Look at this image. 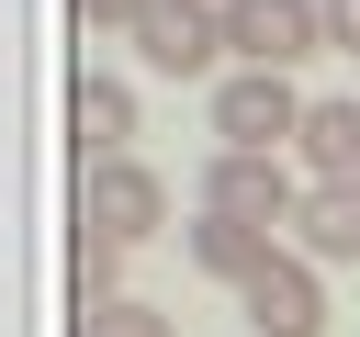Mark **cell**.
<instances>
[{
	"label": "cell",
	"instance_id": "1",
	"mask_svg": "<svg viewBox=\"0 0 360 337\" xmlns=\"http://www.w3.org/2000/svg\"><path fill=\"white\" fill-rule=\"evenodd\" d=\"M292 135H304V90H292L281 67H225V79H214V146L281 157Z\"/></svg>",
	"mask_w": 360,
	"mask_h": 337
},
{
	"label": "cell",
	"instance_id": "2",
	"mask_svg": "<svg viewBox=\"0 0 360 337\" xmlns=\"http://www.w3.org/2000/svg\"><path fill=\"white\" fill-rule=\"evenodd\" d=\"M225 11V56L236 67H304V56H326V0H214Z\"/></svg>",
	"mask_w": 360,
	"mask_h": 337
},
{
	"label": "cell",
	"instance_id": "3",
	"mask_svg": "<svg viewBox=\"0 0 360 337\" xmlns=\"http://www.w3.org/2000/svg\"><path fill=\"white\" fill-rule=\"evenodd\" d=\"M79 225H101V236L146 247V236L169 225V180H158L146 157H101V168H79Z\"/></svg>",
	"mask_w": 360,
	"mask_h": 337
},
{
	"label": "cell",
	"instance_id": "4",
	"mask_svg": "<svg viewBox=\"0 0 360 337\" xmlns=\"http://www.w3.org/2000/svg\"><path fill=\"white\" fill-rule=\"evenodd\" d=\"M292 202H304V180H292V157H236V146H214V168H202V213H236V225H292Z\"/></svg>",
	"mask_w": 360,
	"mask_h": 337
},
{
	"label": "cell",
	"instance_id": "5",
	"mask_svg": "<svg viewBox=\"0 0 360 337\" xmlns=\"http://www.w3.org/2000/svg\"><path fill=\"white\" fill-rule=\"evenodd\" d=\"M135 56H146L158 79H202V67L225 56V11H214V0H158V11L135 22Z\"/></svg>",
	"mask_w": 360,
	"mask_h": 337
},
{
	"label": "cell",
	"instance_id": "6",
	"mask_svg": "<svg viewBox=\"0 0 360 337\" xmlns=\"http://www.w3.org/2000/svg\"><path fill=\"white\" fill-rule=\"evenodd\" d=\"M68 146H79V168L135 157V90H124L112 67H79V90H68Z\"/></svg>",
	"mask_w": 360,
	"mask_h": 337
},
{
	"label": "cell",
	"instance_id": "7",
	"mask_svg": "<svg viewBox=\"0 0 360 337\" xmlns=\"http://www.w3.org/2000/svg\"><path fill=\"white\" fill-rule=\"evenodd\" d=\"M236 303H248V326H259V337H315V326H326V281H315V258H292V247H281Z\"/></svg>",
	"mask_w": 360,
	"mask_h": 337
},
{
	"label": "cell",
	"instance_id": "8",
	"mask_svg": "<svg viewBox=\"0 0 360 337\" xmlns=\"http://www.w3.org/2000/svg\"><path fill=\"white\" fill-rule=\"evenodd\" d=\"M281 247L292 258H360V180H304V202H292V225H281Z\"/></svg>",
	"mask_w": 360,
	"mask_h": 337
},
{
	"label": "cell",
	"instance_id": "9",
	"mask_svg": "<svg viewBox=\"0 0 360 337\" xmlns=\"http://www.w3.org/2000/svg\"><path fill=\"white\" fill-rule=\"evenodd\" d=\"M180 247H191V270H202V281H225V292H248V281L281 258V236H270V225H236V213H202Z\"/></svg>",
	"mask_w": 360,
	"mask_h": 337
},
{
	"label": "cell",
	"instance_id": "10",
	"mask_svg": "<svg viewBox=\"0 0 360 337\" xmlns=\"http://www.w3.org/2000/svg\"><path fill=\"white\" fill-rule=\"evenodd\" d=\"M292 157H304L315 180H360V101H304Z\"/></svg>",
	"mask_w": 360,
	"mask_h": 337
},
{
	"label": "cell",
	"instance_id": "11",
	"mask_svg": "<svg viewBox=\"0 0 360 337\" xmlns=\"http://www.w3.org/2000/svg\"><path fill=\"white\" fill-rule=\"evenodd\" d=\"M68 292H79V303H112V292H124V236H101V225L68 213Z\"/></svg>",
	"mask_w": 360,
	"mask_h": 337
},
{
	"label": "cell",
	"instance_id": "12",
	"mask_svg": "<svg viewBox=\"0 0 360 337\" xmlns=\"http://www.w3.org/2000/svg\"><path fill=\"white\" fill-rule=\"evenodd\" d=\"M68 337H180L158 303H135V292H112V303H79L68 315Z\"/></svg>",
	"mask_w": 360,
	"mask_h": 337
},
{
	"label": "cell",
	"instance_id": "13",
	"mask_svg": "<svg viewBox=\"0 0 360 337\" xmlns=\"http://www.w3.org/2000/svg\"><path fill=\"white\" fill-rule=\"evenodd\" d=\"M158 0H79V34H135Z\"/></svg>",
	"mask_w": 360,
	"mask_h": 337
},
{
	"label": "cell",
	"instance_id": "14",
	"mask_svg": "<svg viewBox=\"0 0 360 337\" xmlns=\"http://www.w3.org/2000/svg\"><path fill=\"white\" fill-rule=\"evenodd\" d=\"M326 56H360V0H326Z\"/></svg>",
	"mask_w": 360,
	"mask_h": 337
}]
</instances>
